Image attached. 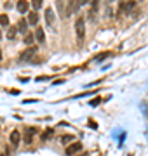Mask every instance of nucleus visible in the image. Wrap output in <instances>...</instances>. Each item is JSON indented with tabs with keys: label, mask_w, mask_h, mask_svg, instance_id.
<instances>
[{
	"label": "nucleus",
	"mask_w": 148,
	"mask_h": 156,
	"mask_svg": "<svg viewBox=\"0 0 148 156\" xmlns=\"http://www.w3.org/2000/svg\"><path fill=\"white\" fill-rule=\"evenodd\" d=\"M46 23H47V26L54 28V12H52L51 7H49V9H46Z\"/></svg>",
	"instance_id": "6"
},
{
	"label": "nucleus",
	"mask_w": 148,
	"mask_h": 156,
	"mask_svg": "<svg viewBox=\"0 0 148 156\" xmlns=\"http://www.w3.org/2000/svg\"><path fill=\"white\" fill-rule=\"evenodd\" d=\"M33 40H35L33 35H31V33H26V35H24V40H23V42H24L26 45H31V44H33Z\"/></svg>",
	"instance_id": "15"
},
{
	"label": "nucleus",
	"mask_w": 148,
	"mask_h": 156,
	"mask_svg": "<svg viewBox=\"0 0 148 156\" xmlns=\"http://www.w3.org/2000/svg\"><path fill=\"white\" fill-rule=\"evenodd\" d=\"M79 2H80V5H86V4L89 2V0H79Z\"/></svg>",
	"instance_id": "23"
},
{
	"label": "nucleus",
	"mask_w": 148,
	"mask_h": 156,
	"mask_svg": "<svg viewBox=\"0 0 148 156\" xmlns=\"http://www.w3.org/2000/svg\"><path fill=\"white\" fill-rule=\"evenodd\" d=\"M73 139H75V135H63L61 142L63 144H70V142H73Z\"/></svg>",
	"instance_id": "16"
},
{
	"label": "nucleus",
	"mask_w": 148,
	"mask_h": 156,
	"mask_svg": "<svg viewBox=\"0 0 148 156\" xmlns=\"http://www.w3.org/2000/svg\"><path fill=\"white\" fill-rule=\"evenodd\" d=\"M79 151H82V142H72V144H68L66 146V156H73V154H77Z\"/></svg>",
	"instance_id": "2"
},
{
	"label": "nucleus",
	"mask_w": 148,
	"mask_h": 156,
	"mask_svg": "<svg viewBox=\"0 0 148 156\" xmlns=\"http://www.w3.org/2000/svg\"><path fill=\"white\" fill-rule=\"evenodd\" d=\"M26 24H28V23L24 21V19H21V21L17 23V31H23V33H26V28H28V26H26Z\"/></svg>",
	"instance_id": "12"
},
{
	"label": "nucleus",
	"mask_w": 148,
	"mask_h": 156,
	"mask_svg": "<svg viewBox=\"0 0 148 156\" xmlns=\"http://www.w3.org/2000/svg\"><path fill=\"white\" fill-rule=\"evenodd\" d=\"M28 7H30V4L26 2V0H17V4H16L17 12H21V14H24V12L28 11Z\"/></svg>",
	"instance_id": "8"
},
{
	"label": "nucleus",
	"mask_w": 148,
	"mask_h": 156,
	"mask_svg": "<svg viewBox=\"0 0 148 156\" xmlns=\"http://www.w3.org/2000/svg\"><path fill=\"white\" fill-rule=\"evenodd\" d=\"M19 140H21V134H19L17 130H12L11 132V144H12V147H17Z\"/></svg>",
	"instance_id": "7"
},
{
	"label": "nucleus",
	"mask_w": 148,
	"mask_h": 156,
	"mask_svg": "<svg viewBox=\"0 0 148 156\" xmlns=\"http://www.w3.org/2000/svg\"><path fill=\"white\" fill-rule=\"evenodd\" d=\"M28 23L35 26V24L39 23V14H37V12H30L28 14Z\"/></svg>",
	"instance_id": "11"
},
{
	"label": "nucleus",
	"mask_w": 148,
	"mask_h": 156,
	"mask_svg": "<svg viewBox=\"0 0 148 156\" xmlns=\"http://www.w3.org/2000/svg\"><path fill=\"white\" fill-rule=\"evenodd\" d=\"M37 52V47H30L28 50H24V52H21V56H19V61H30L31 57H33V54Z\"/></svg>",
	"instance_id": "4"
},
{
	"label": "nucleus",
	"mask_w": 148,
	"mask_h": 156,
	"mask_svg": "<svg viewBox=\"0 0 148 156\" xmlns=\"http://www.w3.org/2000/svg\"><path fill=\"white\" fill-rule=\"evenodd\" d=\"M0 40H2V31H0Z\"/></svg>",
	"instance_id": "24"
},
{
	"label": "nucleus",
	"mask_w": 148,
	"mask_h": 156,
	"mask_svg": "<svg viewBox=\"0 0 148 156\" xmlns=\"http://www.w3.org/2000/svg\"><path fill=\"white\" fill-rule=\"evenodd\" d=\"M35 132H37L35 128H28V130H26V134H24V142H26V144H31V140H33L31 135H33Z\"/></svg>",
	"instance_id": "10"
},
{
	"label": "nucleus",
	"mask_w": 148,
	"mask_h": 156,
	"mask_svg": "<svg viewBox=\"0 0 148 156\" xmlns=\"http://www.w3.org/2000/svg\"><path fill=\"white\" fill-rule=\"evenodd\" d=\"M79 7H80V2L79 0H70V5H68V9L65 11V14H73V12H77L79 11Z\"/></svg>",
	"instance_id": "5"
},
{
	"label": "nucleus",
	"mask_w": 148,
	"mask_h": 156,
	"mask_svg": "<svg viewBox=\"0 0 148 156\" xmlns=\"http://www.w3.org/2000/svg\"><path fill=\"white\" fill-rule=\"evenodd\" d=\"M108 56H110V52H103L101 56H99V57H96L94 61H98V62H99V61H103V59H106V57H108Z\"/></svg>",
	"instance_id": "21"
},
{
	"label": "nucleus",
	"mask_w": 148,
	"mask_h": 156,
	"mask_svg": "<svg viewBox=\"0 0 148 156\" xmlns=\"http://www.w3.org/2000/svg\"><path fill=\"white\" fill-rule=\"evenodd\" d=\"M98 5H99V0H92V9H91V12H89V17H94V12L98 11Z\"/></svg>",
	"instance_id": "13"
},
{
	"label": "nucleus",
	"mask_w": 148,
	"mask_h": 156,
	"mask_svg": "<svg viewBox=\"0 0 148 156\" xmlns=\"http://www.w3.org/2000/svg\"><path fill=\"white\" fill-rule=\"evenodd\" d=\"M51 135H52V128H47L46 132L42 134V140H47V139H51Z\"/></svg>",
	"instance_id": "18"
},
{
	"label": "nucleus",
	"mask_w": 148,
	"mask_h": 156,
	"mask_svg": "<svg viewBox=\"0 0 148 156\" xmlns=\"http://www.w3.org/2000/svg\"><path fill=\"white\" fill-rule=\"evenodd\" d=\"M31 5H33V9L37 11V9L42 7V0H31Z\"/></svg>",
	"instance_id": "20"
},
{
	"label": "nucleus",
	"mask_w": 148,
	"mask_h": 156,
	"mask_svg": "<svg viewBox=\"0 0 148 156\" xmlns=\"http://www.w3.org/2000/svg\"><path fill=\"white\" fill-rule=\"evenodd\" d=\"M99 102H101V99H99V97H98V99H92L91 101V106H98Z\"/></svg>",
	"instance_id": "22"
},
{
	"label": "nucleus",
	"mask_w": 148,
	"mask_h": 156,
	"mask_svg": "<svg viewBox=\"0 0 148 156\" xmlns=\"http://www.w3.org/2000/svg\"><path fill=\"white\" fill-rule=\"evenodd\" d=\"M57 11L61 12V17H66V14H65V2L63 0H57Z\"/></svg>",
	"instance_id": "14"
},
{
	"label": "nucleus",
	"mask_w": 148,
	"mask_h": 156,
	"mask_svg": "<svg viewBox=\"0 0 148 156\" xmlns=\"http://www.w3.org/2000/svg\"><path fill=\"white\" fill-rule=\"evenodd\" d=\"M16 28H9V31H7V38L9 40H14V37H16Z\"/></svg>",
	"instance_id": "19"
},
{
	"label": "nucleus",
	"mask_w": 148,
	"mask_h": 156,
	"mask_svg": "<svg viewBox=\"0 0 148 156\" xmlns=\"http://www.w3.org/2000/svg\"><path fill=\"white\" fill-rule=\"evenodd\" d=\"M134 7H136V0L122 2V4H120V12H125V14H127V12H131L132 9H134Z\"/></svg>",
	"instance_id": "3"
},
{
	"label": "nucleus",
	"mask_w": 148,
	"mask_h": 156,
	"mask_svg": "<svg viewBox=\"0 0 148 156\" xmlns=\"http://www.w3.org/2000/svg\"><path fill=\"white\" fill-rule=\"evenodd\" d=\"M0 24L2 26H9V16L7 14H0Z\"/></svg>",
	"instance_id": "17"
},
{
	"label": "nucleus",
	"mask_w": 148,
	"mask_h": 156,
	"mask_svg": "<svg viewBox=\"0 0 148 156\" xmlns=\"http://www.w3.org/2000/svg\"><path fill=\"white\" fill-rule=\"evenodd\" d=\"M35 38L39 40L40 44H44V42H46V33H44V30L40 28V26L37 28V31H35Z\"/></svg>",
	"instance_id": "9"
},
{
	"label": "nucleus",
	"mask_w": 148,
	"mask_h": 156,
	"mask_svg": "<svg viewBox=\"0 0 148 156\" xmlns=\"http://www.w3.org/2000/svg\"><path fill=\"white\" fill-rule=\"evenodd\" d=\"M75 33H77L79 42L84 40V37H86V21H84V17H77V21H75Z\"/></svg>",
	"instance_id": "1"
}]
</instances>
